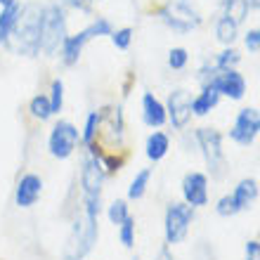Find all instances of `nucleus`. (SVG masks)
Returning <instances> with one entry per match:
<instances>
[{
    "mask_svg": "<svg viewBox=\"0 0 260 260\" xmlns=\"http://www.w3.org/2000/svg\"><path fill=\"white\" fill-rule=\"evenodd\" d=\"M41 26H43V7L36 5V3L21 5L17 24H14L5 45L12 50L14 55L21 57L41 55Z\"/></svg>",
    "mask_w": 260,
    "mask_h": 260,
    "instance_id": "1",
    "label": "nucleus"
},
{
    "mask_svg": "<svg viewBox=\"0 0 260 260\" xmlns=\"http://www.w3.org/2000/svg\"><path fill=\"white\" fill-rule=\"evenodd\" d=\"M107 180V171H104L102 161L92 154H85L81 166V192H83V206L88 215L100 218L102 211V185Z\"/></svg>",
    "mask_w": 260,
    "mask_h": 260,
    "instance_id": "2",
    "label": "nucleus"
},
{
    "mask_svg": "<svg viewBox=\"0 0 260 260\" xmlns=\"http://www.w3.org/2000/svg\"><path fill=\"white\" fill-rule=\"evenodd\" d=\"M97 237H100V225H97L95 215H88L83 211V215L74 220V227L67 237L62 251V260H83L85 255L95 248Z\"/></svg>",
    "mask_w": 260,
    "mask_h": 260,
    "instance_id": "3",
    "label": "nucleus"
},
{
    "mask_svg": "<svg viewBox=\"0 0 260 260\" xmlns=\"http://www.w3.org/2000/svg\"><path fill=\"white\" fill-rule=\"evenodd\" d=\"M67 12L59 3L43 5V26H41V52L45 57L59 55L62 43L67 41Z\"/></svg>",
    "mask_w": 260,
    "mask_h": 260,
    "instance_id": "4",
    "label": "nucleus"
},
{
    "mask_svg": "<svg viewBox=\"0 0 260 260\" xmlns=\"http://www.w3.org/2000/svg\"><path fill=\"white\" fill-rule=\"evenodd\" d=\"M199 142V149H201V156L206 161V168L211 173V178L222 180L227 173V158H225V149H222V135H220L215 128H197L194 133Z\"/></svg>",
    "mask_w": 260,
    "mask_h": 260,
    "instance_id": "5",
    "label": "nucleus"
},
{
    "mask_svg": "<svg viewBox=\"0 0 260 260\" xmlns=\"http://www.w3.org/2000/svg\"><path fill=\"white\" fill-rule=\"evenodd\" d=\"M158 17L175 34H189V31H194L201 24V14L197 12L192 0H168L158 10Z\"/></svg>",
    "mask_w": 260,
    "mask_h": 260,
    "instance_id": "6",
    "label": "nucleus"
},
{
    "mask_svg": "<svg viewBox=\"0 0 260 260\" xmlns=\"http://www.w3.org/2000/svg\"><path fill=\"white\" fill-rule=\"evenodd\" d=\"M194 211L189 204L185 201H173L166 208V218H164V234H166V244L168 246H178L187 239L189 234V225L194 222Z\"/></svg>",
    "mask_w": 260,
    "mask_h": 260,
    "instance_id": "7",
    "label": "nucleus"
},
{
    "mask_svg": "<svg viewBox=\"0 0 260 260\" xmlns=\"http://www.w3.org/2000/svg\"><path fill=\"white\" fill-rule=\"evenodd\" d=\"M78 142H81L78 128H76L71 121H57V123L52 125V130H50L48 149L55 158H62L64 161V158H69L76 151Z\"/></svg>",
    "mask_w": 260,
    "mask_h": 260,
    "instance_id": "8",
    "label": "nucleus"
},
{
    "mask_svg": "<svg viewBox=\"0 0 260 260\" xmlns=\"http://www.w3.org/2000/svg\"><path fill=\"white\" fill-rule=\"evenodd\" d=\"M260 135V111L255 107H244L239 109L234 125L230 128V140L241 147H251L255 137Z\"/></svg>",
    "mask_w": 260,
    "mask_h": 260,
    "instance_id": "9",
    "label": "nucleus"
},
{
    "mask_svg": "<svg viewBox=\"0 0 260 260\" xmlns=\"http://www.w3.org/2000/svg\"><path fill=\"white\" fill-rule=\"evenodd\" d=\"M208 88H213L220 97H230L234 102H239L246 95V78L237 69H225V71H215V76L208 81Z\"/></svg>",
    "mask_w": 260,
    "mask_h": 260,
    "instance_id": "10",
    "label": "nucleus"
},
{
    "mask_svg": "<svg viewBox=\"0 0 260 260\" xmlns=\"http://www.w3.org/2000/svg\"><path fill=\"white\" fill-rule=\"evenodd\" d=\"M166 114L175 130H185L192 121V92L185 88L173 90L166 102Z\"/></svg>",
    "mask_w": 260,
    "mask_h": 260,
    "instance_id": "11",
    "label": "nucleus"
},
{
    "mask_svg": "<svg viewBox=\"0 0 260 260\" xmlns=\"http://www.w3.org/2000/svg\"><path fill=\"white\" fill-rule=\"evenodd\" d=\"M182 197L185 204H189L192 208L208 206V178L204 173L192 171L182 178Z\"/></svg>",
    "mask_w": 260,
    "mask_h": 260,
    "instance_id": "12",
    "label": "nucleus"
},
{
    "mask_svg": "<svg viewBox=\"0 0 260 260\" xmlns=\"http://www.w3.org/2000/svg\"><path fill=\"white\" fill-rule=\"evenodd\" d=\"M43 194V180L36 173H26L21 175L17 187H14V204L19 208H31Z\"/></svg>",
    "mask_w": 260,
    "mask_h": 260,
    "instance_id": "13",
    "label": "nucleus"
},
{
    "mask_svg": "<svg viewBox=\"0 0 260 260\" xmlns=\"http://www.w3.org/2000/svg\"><path fill=\"white\" fill-rule=\"evenodd\" d=\"M142 121L149 128H164L166 121H168V114H166V104L158 100L156 95L151 92H144L142 95Z\"/></svg>",
    "mask_w": 260,
    "mask_h": 260,
    "instance_id": "14",
    "label": "nucleus"
},
{
    "mask_svg": "<svg viewBox=\"0 0 260 260\" xmlns=\"http://www.w3.org/2000/svg\"><path fill=\"white\" fill-rule=\"evenodd\" d=\"M85 43H90V36L85 28L78 31V34H74V36H67V41H64L62 48H59V57H62L64 67H76V64H78Z\"/></svg>",
    "mask_w": 260,
    "mask_h": 260,
    "instance_id": "15",
    "label": "nucleus"
},
{
    "mask_svg": "<svg viewBox=\"0 0 260 260\" xmlns=\"http://www.w3.org/2000/svg\"><path fill=\"white\" fill-rule=\"evenodd\" d=\"M258 194H260V189H258V182H255L253 178L239 180L237 187H234V192H232V199H234V204H237V208H239V213L251 208V206L255 204Z\"/></svg>",
    "mask_w": 260,
    "mask_h": 260,
    "instance_id": "16",
    "label": "nucleus"
},
{
    "mask_svg": "<svg viewBox=\"0 0 260 260\" xmlns=\"http://www.w3.org/2000/svg\"><path fill=\"white\" fill-rule=\"evenodd\" d=\"M168 149H171V137L166 135V133H161V130H154V133L147 137L144 154H147V158H149V161H154V164H156V161L166 158Z\"/></svg>",
    "mask_w": 260,
    "mask_h": 260,
    "instance_id": "17",
    "label": "nucleus"
},
{
    "mask_svg": "<svg viewBox=\"0 0 260 260\" xmlns=\"http://www.w3.org/2000/svg\"><path fill=\"white\" fill-rule=\"evenodd\" d=\"M220 102V95L213 88L204 85L197 97H192V116H208Z\"/></svg>",
    "mask_w": 260,
    "mask_h": 260,
    "instance_id": "18",
    "label": "nucleus"
},
{
    "mask_svg": "<svg viewBox=\"0 0 260 260\" xmlns=\"http://www.w3.org/2000/svg\"><path fill=\"white\" fill-rule=\"evenodd\" d=\"M21 12V5L14 0L12 5L3 7V12H0V45H5L7 38H10V34H12L14 24H17V17H19Z\"/></svg>",
    "mask_w": 260,
    "mask_h": 260,
    "instance_id": "19",
    "label": "nucleus"
},
{
    "mask_svg": "<svg viewBox=\"0 0 260 260\" xmlns=\"http://www.w3.org/2000/svg\"><path fill=\"white\" fill-rule=\"evenodd\" d=\"M215 38L218 43H222L225 48H232L234 41L239 38V24H234L232 19H227V17H220L215 21Z\"/></svg>",
    "mask_w": 260,
    "mask_h": 260,
    "instance_id": "20",
    "label": "nucleus"
},
{
    "mask_svg": "<svg viewBox=\"0 0 260 260\" xmlns=\"http://www.w3.org/2000/svg\"><path fill=\"white\" fill-rule=\"evenodd\" d=\"M248 3L246 0H222V17L232 19L234 24H244L248 17Z\"/></svg>",
    "mask_w": 260,
    "mask_h": 260,
    "instance_id": "21",
    "label": "nucleus"
},
{
    "mask_svg": "<svg viewBox=\"0 0 260 260\" xmlns=\"http://www.w3.org/2000/svg\"><path fill=\"white\" fill-rule=\"evenodd\" d=\"M149 180H151V168H142V171L137 173L133 182L128 187V199L137 201V199H142L147 194V187H149Z\"/></svg>",
    "mask_w": 260,
    "mask_h": 260,
    "instance_id": "22",
    "label": "nucleus"
},
{
    "mask_svg": "<svg viewBox=\"0 0 260 260\" xmlns=\"http://www.w3.org/2000/svg\"><path fill=\"white\" fill-rule=\"evenodd\" d=\"M97 135H100V111H90L88 118H85V128L81 133V142L85 147H92Z\"/></svg>",
    "mask_w": 260,
    "mask_h": 260,
    "instance_id": "23",
    "label": "nucleus"
},
{
    "mask_svg": "<svg viewBox=\"0 0 260 260\" xmlns=\"http://www.w3.org/2000/svg\"><path fill=\"white\" fill-rule=\"evenodd\" d=\"M28 111L36 121H48L52 116V107H50L48 95H36L31 102H28Z\"/></svg>",
    "mask_w": 260,
    "mask_h": 260,
    "instance_id": "24",
    "label": "nucleus"
},
{
    "mask_svg": "<svg viewBox=\"0 0 260 260\" xmlns=\"http://www.w3.org/2000/svg\"><path fill=\"white\" fill-rule=\"evenodd\" d=\"M107 218H109L111 225H123L125 220L130 218L128 204H125L123 199H116V201H111L109 208H107Z\"/></svg>",
    "mask_w": 260,
    "mask_h": 260,
    "instance_id": "25",
    "label": "nucleus"
},
{
    "mask_svg": "<svg viewBox=\"0 0 260 260\" xmlns=\"http://www.w3.org/2000/svg\"><path fill=\"white\" fill-rule=\"evenodd\" d=\"M48 100H50V107H52V116H55V114H59V111H62V107H64V81H62V78H55V81L50 83Z\"/></svg>",
    "mask_w": 260,
    "mask_h": 260,
    "instance_id": "26",
    "label": "nucleus"
},
{
    "mask_svg": "<svg viewBox=\"0 0 260 260\" xmlns=\"http://www.w3.org/2000/svg\"><path fill=\"white\" fill-rule=\"evenodd\" d=\"M239 62H241L239 52H237L234 48H225L218 57H215V64H213V67L218 69V71H225V69H237Z\"/></svg>",
    "mask_w": 260,
    "mask_h": 260,
    "instance_id": "27",
    "label": "nucleus"
},
{
    "mask_svg": "<svg viewBox=\"0 0 260 260\" xmlns=\"http://www.w3.org/2000/svg\"><path fill=\"white\" fill-rule=\"evenodd\" d=\"M85 31H88L90 41H92V38H102V36H111V34H114V26H111V21H109V19H104V17H97V19L92 21V24H90V26L85 28Z\"/></svg>",
    "mask_w": 260,
    "mask_h": 260,
    "instance_id": "28",
    "label": "nucleus"
},
{
    "mask_svg": "<svg viewBox=\"0 0 260 260\" xmlns=\"http://www.w3.org/2000/svg\"><path fill=\"white\" fill-rule=\"evenodd\" d=\"M118 237H121V244H123L125 248L135 246V218H133V215L125 220L123 225H118Z\"/></svg>",
    "mask_w": 260,
    "mask_h": 260,
    "instance_id": "29",
    "label": "nucleus"
},
{
    "mask_svg": "<svg viewBox=\"0 0 260 260\" xmlns=\"http://www.w3.org/2000/svg\"><path fill=\"white\" fill-rule=\"evenodd\" d=\"M187 62H189V52H187L185 48H173L171 52H168V67H171L173 71H182V69L187 67Z\"/></svg>",
    "mask_w": 260,
    "mask_h": 260,
    "instance_id": "30",
    "label": "nucleus"
},
{
    "mask_svg": "<svg viewBox=\"0 0 260 260\" xmlns=\"http://www.w3.org/2000/svg\"><path fill=\"white\" fill-rule=\"evenodd\" d=\"M215 213H218L220 218H232V215L239 213V208H237V204H234L232 194H225V197L218 199V204H215Z\"/></svg>",
    "mask_w": 260,
    "mask_h": 260,
    "instance_id": "31",
    "label": "nucleus"
},
{
    "mask_svg": "<svg viewBox=\"0 0 260 260\" xmlns=\"http://www.w3.org/2000/svg\"><path fill=\"white\" fill-rule=\"evenodd\" d=\"M111 43H114V48L116 50H128L130 43H133V28L130 26L116 28V31L111 34Z\"/></svg>",
    "mask_w": 260,
    "mask_h": 260,
    "instance_id": "32",
    "label": "nucleus"
},
{
    "mask_svg": "<svg viewBox=\"0 0 260 260\" xmlns=\"http://www.w3.org/2000/svg\"><path fill=\"white\" fill-rule=\"evenodd\" d=\"M244 45L248 52H260V28H248V34L244 36Z\"/></svg>",
    "mask_w": 260,
    "mask_h": 260,
    "instance_id": "33",
    "label": "nucleus"
},
{
    "mask_svg": "<svg viewBox=\"0 0 260 260\" xmlns=\"http://www.w3.org/2000/svg\"><path fill=\"white\" fill-rule=\"evenodd\" d=\"M62 7H71V10H81V12H90L92 0H57Z\"/></svg>",
    "mask_w": 260,
    "mask_h": 260,
    "instance_id": "34",
    "label": "nucleus"
},
{
    "mask_svg": "<svg viewBox=\"0 0 260 260\" xmlns=\"http://www.w3.org/2000/svg\"><path fill=\"white\" fill-rule=\"evenodd\" d=\"M246 260H260V241L258 239L246 241Z\"/></svg>",
    "mask_w": 260,
    "mask_h": 260,
    "instance_id": "35",
    "label": "nucleus"
},
{
    "mask_svg": "<svg viewBox=\"0 0 260 260\" xmlns=\"http://www.w3.org/2000/svg\"><path fill=\"white\" fill-rule=\"evenodd\" d=\"M156 260H173L171 251H168V248H164V251H161V253H158V255H156Z\"/></svg>",
    "mask_w": 260,
    "mask_h": 260,
    "instance_id": "36",
    "label": "nucleus"
},
{
    "mask_svg": "<svg viewBox=\"0 0 260 260\" xmlns=\"http://www.w3.org/2000/svg\"><path fill=\"white\" fill-rule=\"evenodd\" d=\"M248 7H253V10H260V0H246Z\"/></svg>",
    "mask_w": 260,
    "mask_h": 260,
    "instance_id": "37",
    "label": "nucleus"
},
{
    "mask_svg": "<svg viewBox=\"0 0 260 260\" xmlns=\"http://www.w3.org/2000/svg\"><path fill=\"white\" fill-rule=\"evenodd\" d=\"M14 0H0V7H7V5H12Z\"/></svg>",
    "mask_w": 260,
    "mask_h": 260,
    "instance_id": "38",
    "label": "nucleus"
},
{
    "mask_svg": "<svg viewBox=\"0 0 260 260\" xmlns=\"http://www.w3.org/2000/svg\"><path fill=\"white\" fill-rule=\"evenodd\" d=\"M133 260H140V258H137V255H135V258H133Z\"/></svg>",
    "mask_w": 260,
    "mask_h": 260,
    "instance_id": "39",
    "label": "nucleus"
}]
</instances>
